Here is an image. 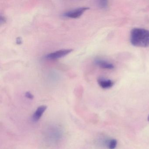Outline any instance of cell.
I'll list each match as a JSON object with an SVG mask.
<instances>
[{"mask_svg": "<svg viewBox=\"0 0 149 149\" xmlns=\"http://www.w3.org/2000/svg\"><path fill=\"white\" fill-rule=\"evenodd\" d=\"M130 41L134 47L146 48L149 46V31L143 28H134L131 31Z\"/></svg>", "mask_w": 149, "mask_h": 149, "instance_id": "cell-1", "label": "cell"}, {"mask_svg": "<svg viewBox=\"0 0 149 149\" xmlns=\"http://www.w3.org/2000/svg\"><path fill=\"white\" fill-rule=\"evenodd\" d=\"M89 9V8L87 7L78 8L65 12L62 15L63 17L72 19H77L80 17L84 12Z\"/></svg>", "mask_w": 149, "mask_h": 149, "instance_id": "cell-2", "label": "cell"}, {"mask_svg": "<svg viewBox=\"0 0 149 149\" xmlns=\"http://www.w3.org/2000/svg\"><path fill=\"white\" fill-rule=\"evenodd\" d=\"M73 49H64L57 50L48 54L45 56V58L50 60H55L65 56L73 51Z\"/></svg>", "mask_w": 149, "mask_h": 149, "instance_id": "cell-3", "label": "cell"}, {"mask_svg": "<svg viewBox=\"0 0 149 149\" xmlns=\"http://www.w3.org/2000/svg\"><path fill=\"white\" fill-rule=\"evenodd\" d=\"M95 63L97 66L104 69L112 70L115 68V66L112 63L102 59H95Z\"/></svg>", "mask_w": 149, "mask_h": 149, "instance_id": "cell-4", "label": "cell"}, {"mask_svg": "<svg viewBox=\"0 0 149 149\" xmlns=\"http://www.w3.org/2000/svg\"><path fill=\"white\" fill-rule=\"evenodd\" d=\"M97 83L100 87L104 89L111 88L114 84L112 80L104 78H99L97 80Z\"/></svg>", "mask_w": 149, "mask_h": 149, "instance_id": "cell-5", "label": "cell"}, {"mask_svg": "<svg viewBox=\"0 0 149 149\" xmlns=\"http://www.w3.org/2000/svg\"><path fill=\"white\" fill-rule=\"evenodd\" d=\"M47 107L45 105H41L37 108L33 116V120L34 122H37L40 120L43 113L47 110Z\"/></svg>", "mask_w": 149, "mask_h": 149, "instance_id": "cell-6", "label": "cell"}, {"mask_svg": "<svg viewBox=\"0 0 149 149\" xmlns=\"http://www.w3.org/2000/svg\"><path fill=\"white\" fill-rule=\"evenodd\" d=\"M117 141L116 139H111L108 144L109 149H115L117 146Z\"/></svg>", "mask_w": 149, "mask_h": 149, "instance_id": "cell-7", "label": "cell"}, {"mask_svg": "<svg viewBox=\"0 0 149 149\" xmlns=\"http://www.w3.org/2000/svg\"><path fill=\"white\" fill-rule=\"evenodd\" d=\"M98 5L99 7L104 9L108 6V1H100L98 2Z\"/></svg>", "mask_w": 149, "mask_h": 149, "instance_id": "cell-8", "label": "cell"}, {"mask_svg": "<svg viewBox=\"0 0 149 149\" xmlns=\"http://www.w3.org/2000/svg\"><path fill=\"white\" fill-rule=\"evenodd\" d=\"M25 96H26V97L29 99H33L34 98V96L33 95V94H31L30 92H29V91L26 92Z\"/></svg>", "mask_w": 149, "mask_h": 149, "instance_id": "cell-9", "label": "cell"}, {"mask_svg": "<svg viewBox=\"0 0 149 149\" xmlns=\"http://www.w3.org/2000/svg\"><path fill=\"white\" fill-rule=\"evenodd\" d=\"M22 39L21 37H19L18 38H16V43L18 45H20V44L22 43Z\"/></svg>", "mask_w": 149, "mask_h": 149, "instance_id": "cell-10", "label": "cell"}, {"mask_svg": "<svg viewBox=\"0 0 149 149\" xmlns=\"http://www.w3.org/2000/svg\"><path fill=\"white\" fill-rule=\"evenodd\" d=\"M6 22V19L4 16H2V15H1V18H0V22H1V24L4 23V22Z\"/></svg>", "mask_w": 149, "mask_h": 149, "instance_id": "cell-11", "label": "cell"}, {"mask_svg": "<svg viewBox=\"0 0 149 149\" xmlns=\"http://www.w3.org/2000/svg\"><path fill=\"white\" fill-rule=\"evenodd\" d=\"M147 120H148V122H149V114L148 115V117H147Z\"/></svg>", "mask_w": 149, "mask_h": 149, "instance_id": "cell-12", "label": "cell"}]
</instances>
